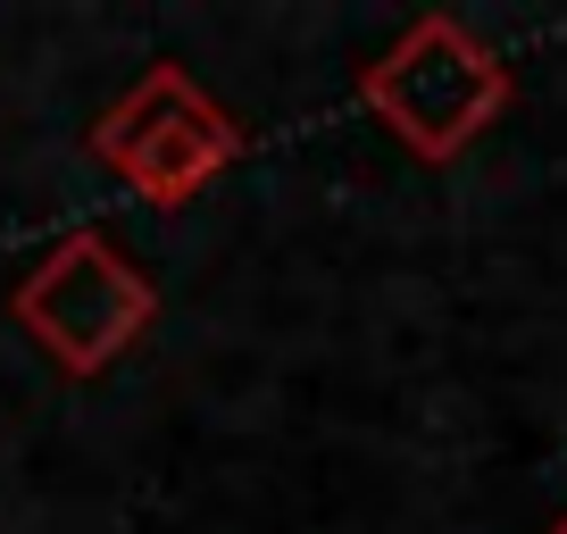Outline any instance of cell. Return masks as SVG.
Returning a JSON list of instances; mask_svg holds the SVG:
<instances>
[{
  "mask_svg": "<svg viewBox=\"0 0 567 534\" xmlns=\"http://www.w3.org/2000/svg\"><path fill=\"white\" fill-rule=\"evenodd\" d=\"M9 309H18V326L68 376H109L142 335H151L159 292H151V276H142L109 234L75 226L25 267V285L9 292Z\"/></svg>",
  "mask_w": 567,
  "mask_h": 534,
  "instance_id": "obj_1",
  "label": "cell"
},
{
  "mask_svg": "<svg viewBox=\"0 0 567 534\" xmlns=\"http://www.w3.org/2000/svg\"><path fill=\"white\" fill-rule=\"evenodd\" d=\"M243 151V125L209 101L184 68H151L101 125H92V160L117 167L151 209H184L200 201Z\"/></svg>",
  "mask_w": 567,
  "mask_h": 534,
  "instance_id": "obj_3",
  "label": "cell"
},
{
  "mask_svg": "<svg viewBox=\"0 0 567 534\" xmlns=\"http://www.w3.org/2000/svg\"><path fill=\"white\" fill-rule=\"evenodd\" d=\"M359 101H368L417 160H460L484 125L509 109V68H501V51H484L460 18H417L359 75Z\"/></svg>",
  "mask_w": 567,
  "mask_h": 534,
  "instance_id": "obj_2",
  "label": "cell"
},
{
  "mask_svg": "<svg viewBox=\"0 0 567 534\" xmlns=\"http://www.w3.org/2000/svg\"><path fill=\"white\" fill-rule=\"evenodd\" d=\"M550 534H567V517H559V526H550Z\"/></svg>",
  "mask_w": 567,
  "mask_h": 534,
  "instance_id": "obj_4",
  "label": "cell"
}]
</instances>
